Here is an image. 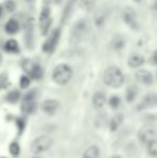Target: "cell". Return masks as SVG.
<instances>
[{
  "instance_id": "cell-18",
  "label": "cell",
  "mask_w": 157,
  "mask_h": 158,
  "mask_svg": "<svg viewBox=\"0 0 157 158\" xmlns=\"http://www.w3.org/2000/svg\"><path fill=\"white\" fill-rule=\"evenodd\" d=\"M6 31L10 35H14L19 31V23H17L15 19H10L8 23L6 24V27H4Z\"/></svg>"
},
{
  "instance_id": "cell-27",
  "label": "cell",
  "mask_w": 157,
  "mask_h": 158,
  "mask_svg": "<svg viewBox=\"0 0 157 158\" xmlns=\"http://www.w3.org/2000/svg\"><path fill=\"white\" fill-rule=\"evenodd\" d=\"M25 125H26V123L23 118H17L16 119V126H17V128H19V135L24 131V129H25Z\"/></svg>"
},
{
  "instance_id": "cell-2",
  "label": "cell",
  "mask_w": 157,
  "mask_h": 158,
  "mask_svg": "<svg viewBox=\"0 0 157 158\" xmlns=\"http://www.w3.org/2000/svg\"><path fill=\"white\" fill-rule=\"evenodd\" d=\"M73 74L72 68L67 64H59L53 70V81L58 85H67Z\"/></svg>"
},
{
  "instance_id": "cell-24",
  "label": "cell",
  "mask_w": 157,
  "mask_h": 158,
  "mask_svg": "<svg viewBox=\"0 0 157 158\" xmlns=\"http://www.w3.org/2000/svg\"><path fill=\"white\" fill-rule=\"evenodd\" d=\"M9 151H10L12 156H19V152H21V148H19L17 142H12L10 144V146H9Z\"/></svg>"
},
{
  "instance_id": "cell-26",
  "label": "cell",
  "mask_w": 157,
  "mask_h": 158,
  "mask_svg": "<svg viewBox=\"0 0 157 158\" xmlns=\"http://www.w3.org/2000/svg\"><path fill=\"white\" fill-rule=\"evenodd\" d=\"M29 85H30L29 77H27V75H22L21 80H19V86H21V88L26 89V88L29 87Z\"/></svg>"
},
{
  "instance_id": "cell-30",
  "label": "cell",
  "mask_w": 157,
  "mask_h": 158,
  "mask_svg": "<svg viewBox=\"0 0 157 158\" xmlns=\"http://www.w3.org/2000/svg\"><path fill=\"white\" fill-rule=\"evenodd\" d=\"M134 2H136V3H140V2H142L143 0H134Z\"/></svg>"
},
{
  "instance_id": "cell-25",
  "label": "cell",
  "mask_w": 157,
  "mask_h": 158,
  "mask_svg": "<svg viewBox=\"0 0 157 158\" xmlns=\"http://www.w3.org/2000/svg\"><path fill=\"white\" fill-rule=\"evenodd\" d=\"M121 104V98L118 96H112L109 100V106H111L112 109H118Z\"/></svg>"
},
{
  "instance_id": "cell-3",
  "label": "cell",
  "mask_w": 157,
  "mask_h": 158,
  "mask_svg": "<svg viewBox=\"0 0 157 158\" xmlns=\"http://www.w3.org/2000/svg\"><path fill=\"white\" fill-rule=\"evenodd\" d=\"M88 28H89V25H88V22L86 19H80L79 22H76L73 27H72L70 42L72 44L80 43L85 38V35H87Z\"/></svg>"
},
{
  "instance_id": "cell-29",
  "label": "cell",
  "mask_w": 157,
  "mask_h": 158,
  "mask_svg": "<svg viewBox=\"0 0 157 158\" xmlns=\"http://www.w3.org/2000/svg\"><path fill=\"white\" fill-rule=\"evenodd\" d=\"M152 64H157V51H155L153 54V56H152Z\"/></svg>"
},
{
  "instance_id": "cell-16",
  "label": "cell",
  "mask_w": 157,
  "mask_h": 158,
  "mask_svg": "<svg viewBox=\"0 0 157 158\" xmlns=\"http://www.w3.org/2000/svg\"><path fill=\"white\" fill-rule=\"evenodd\" d=\"M28 74H29L34 80H40L42 77H43V70H42V68L39 66V64H34L31 67V69L29 70V72H28Z\"/></svg>"
},
{
  "instance_id": "cell-12",
  "label": "cell",
  "mask_w": 157,
  "mask_h": 158,
  "mask_svg": "<svg viewBox=\"0 0 157 158\" xmlns=\"http://www.w3.org/2000/svg\"><path fill=\"white\" fill-rule=\"evenodd\" d=\"M153 106H157V94H149L142 99L141 103L138 106V110L141 111Z\"/></svg>"
},
{
  "instance_id": "cell-1",
  "label": "cell",
  "mask_w": 157,
  "mask_h": 158,
  "mask_svg": "<svg viewBox=\"0 0 157 158\" xmlns=\"http://www.w3.org/2000/svg\"><path fill=\"white\" fill-rule=\"evenodd\" d=\"M103 82L105 85L113 88H118L125 82V75L123 71L115 66H111L108 69H105L103 73Z\"/></svg>"
},
{
  "instance_id": "cell-21",
  "label": "cell",
  "mask_w": 157,
  "mask_h": 158,
  "mask_svg": "<svg viewBox=\"0 0 157 158\" xmlns=\"http://www.w3.org/2000/svg\"><path fill=\"white\" fill-rule=\"evenodd\" d=\"M95 3H96V0H81L80 1V6L83 10L92 11L95 6Z\"/></svg>"
},
{
  "instance_id": "cell-22",
  "label": "cell",
  "mask_w": 157,
  "mask_h": 158,
  "mask_svg": "<svg viewBox=\"0 0 157 158\" xmlns=\"http://www.w3.org/2000/svg\"><path fill=\"white\" fill-rule=\"evenodd\" d=\"M19 98H21V93L19 90H12L6 95V101L10 102V103H15Z\"/></svg>"
},
{
  "instance_id": "cell-7",
  "label": "cell",
  "mask_w": 157,
  "mask_h": 158,
  "mask_svg": "<svg viewBox=\"0 0 157 158\" xmlns=\"http://www.w3.org/2000/svg\"><path fill=\"white\" fill-rule=\"evenodd\" d=\"M59 38H60V30L56 29L52 35L48 37V39L44 42L43 46H42V50L45 53H48V54H52L53 52L56 48L57 44H58Z\"/></svg>"
},
{
  "instance_id": "cell-31",
  "label": "cell",
  "mask_w": 157,
  "mask_h": 158,
  "mask_svg": "<svg viewBox=\"0 0 157 158\" xmlns=\"http://www.w3.org/2000/svg\"><path fill=\"white\" fill-rule=\"evenodd\" d=\"M111 158H122V157L119 156V155H114V156H112Z\"/></svg>"
},
{
  "instance_id": "cell-17",
  "label": "cell",
  "mask_w": 157,
  "mask_h": 158,
  "mask_svg": "<svg viewBox=\"0 0 157 158\" xmlns=\"http://www.w3.org/2000/svg\"><path fill=\"white\" fill-rule=\"evenodd\" d=\"M99 155H100V151L98 146L92 145L84 152L83 158H99Z\"/></svg>"
},
{
  "instance_id": "cell-34",
  "label": "cell",
  "mask_w": 157,
  "mask_h": 158,
  "mask_svg": "<svg viewBox=\"0 0 157 158\" xmlns=\"http://www.w3.org/2000/svg\"><path fill=\"white\" fill-rule=\"evenodd\" d=\"M0 88H1V84H0Z\"/></svg>"
},
{
  "instance_id": "cell-8",
  "label": "cell",
  "mask_w": 157,
  "mask_h": 158,
  "mask_svg": "<svg viewBox=\"0 0 157 158\" xmlns=\"http://www.w3.org/2000/svg\"><path fill=\"white\" fill-rule=\"evenodd\" d=\"M123 19L126 23V25L129 28H131V29H134V30L139 29V24H138V21H137V14L134 9H131V8L126 9L123 12Z\"/></svg>"
},
{
  "instance_id": "cell-33",
  "label": "cell",
  "mask_w": 157,
  "mask_h": 158,
  "mask_svg": "<svg viewBox=\"0 0 157 158\" xmlns=\"http://www.w3.org/2000/svg\"><path fill=\"white\" fill-rule=\"evenodd\" d=\"M34 158H40V157H34Z\"/></svg>"
},
{
  "instance_id": "cell-6",
  "label": "cell",
  "mask_w": 157,
  "mask_h": 158,
  "mask_svg": "<svg viewBox=\"0 0 157 158\" xmlns=\"http://www.w3.org/2000/svg\"><path fill=\"white\" fill-rule=\"evenodd\" d=\"M37 110V102H36V92L27 93L24 97L23 103H22V111L25 114H32Z\"/></svg>"
},
{
  "instance_id": "cell-15",
  "label": "cell",
  "mask_w": 157,
  "mask_h": 158,
  "mask_svg": "<svg viewBox=\"0 0 157 158\" xmlns=\"http://www.w3.org/2000/svg\"><path fill=\"white\" fill-rule=\"evenodd\" d=\"M123 122H124V114H122V113L115 114L111 118V121H110L109 124L110 131H116L119 128V126L123 124Z\"/></svg>"
},
{
  "instance_id": "cell-5",
  "label": "cell",
  "mask_w": 157,
  "mask_h": 158,
  "mask_svg": "<svg viewBox=\"0 0 157 158\" xmlns=\"http://www.w3.org/2000/svg\"><path fill=\"white\" fill-rule=\"evenodd\" d=\"M157 138V130L153 126H143L138 131V139L141 143L149 144L152 141L156 140Z\"/></svg>"
},
{
  "instance_id": "cell-28",
  "label": "cell",
  "mask_w": 157,
  "mask_h": 158,
  "mask_svg": "<svg viewBox=\"0 0 157 158\" xmlns=\"http://www.w3.org/2000/svg\"><path fill=\"white\" fill-rule=\"evenodd\" d=\"M4 8H6V10L9 11V12H13L15 9V3L12 0H9V1H6V3H4Z\"/></svg>"
},
{
  "instance_id": "cell-9",
  "label": "cell",
  "mask_w": 157,
  "mask_h": 158,
  "mask_svg": "<svg viewBox=\"0 0 157 158\" xmlns=\"http://www.w3.org/2000/svg\"><path fill=\"white\" fill-rule=\"evenodd\" d=\"M51 23H52V21H51V17H50V9L48 8L42 9L41 13H40V27H41V32L43 35H48Z\"/></svg>"
},
{
  "instance_id": "cell-11",
  "label": "cell",
  "mask_w": 157,
  "mask_h": 158,
  "mask_svg": "<svg viewBox=\"0 0 157 158\" xmlns=\"http://www.w3.org/2000/svg\"><path fill=\"white\" fill-rule=\"evenodd\" d=\"M136 80L139 83L143 85H151L153 84V75L150 71L147 70H138L134 74Z\"/></svg>"
},
{
  "instance_id": "cell-23",
  "label": "cell",
  "mask_w": 157,
  "mask_h": 158,
  "mask_svg": "<svg viewBox=\"0 0 157 158\" xmlns=\"http://www.w3.org/2000/svg\"><path fill=\"white\" fill-rule=\"evenodd\" d=\"M147 152L152 157H157V140H154L147 144Z\"/></svg>"
},
{
  "instance_id": "cell-32",
  "label": "cell",
  "mask_w": 157,
  "mask_h": 158,
  "mask_svg": "<svg viewBox=\"0 0 157 158\" xmlns=\"http://www.w3.org/2000/svg\"><path fill=\"white\" fill-rule=\"evenodd\" d=\"M1 13H2V8H1V6H0V15H1Z\"/></svg>"
},
{
  "instance_id": "cell-4",
  "label": "cell",
  "mask_w": 157,
  "mask_h": 158,
  "mask_svg": "<svg viewBox=\"0 0 157 158\" xmlns=\"http://www.w3.org/2000/svg\"><path fill=\"white\" fill-rule=\"evenodd\" d=\"M53 145V139L50 135H40L36 138L30 144V152L32 154L39 155L41 153L46 152Z\"/></svg>"
},
{
  "instance_id": "cell-35",
  "label": "cell",
  "mask_w": 157,
  "mask_h": 158,
  "mask_svg": "<svg viewBox=\"0 0 157 158\" xmlns=\"http://www.w3.org/2000/svg\"><path fill=\"white\" fill-rule=\"evenodd\" d=\"M2 158H4V157H2Z\"/></svg>"
},
{
  "instance_id": "cell-20",
  "label": "cell",
  "mask_w": 157,
  "mask_h": 158,
  "mask_svg": "<svg viewBox=\"0 0 157 158\" xmlns=\"http://www.w3.org/2000/svg\"><path fill=\"white\" fill-rule=\"evenodd\" d=\"M137 95H138V88L136 86H129L126 90V100L127 102H132L136 99Z\"/></svg>"
},
{
  "instance_id": "cell-14",
  "label": "cell",
  "mask_w": 157,
  "mask_h": 158,
  "mask_svg": "<svg viewBox=\"0 0 157 158\" xmlns=\"http://www.w3.org/2000/svg\"><path fill=\"white\" fill-rule=\"evenodd\" d=\"M107 102L105 95L102 92H96L93 96V104L96 109H101Z\"/></svg>"
},
{
  "instance_id": "cell-19",
  "label": "cell",
  "mask_w": 157,
  "mask_h": 158,
  "mask_svg": "<svg viewBox=\"0 0 157 158\" xmlns=\"http://www.w3.org/2000/svg\"><path fill=\"white\" fill-rule=\"evenodd\" d=\"M4 48H6V51H8V52H10V53H17L19 51V43L13 39H10L6 42Z\"/></svg>"
},
{
  "instance_id": "cell-10",
  "label": "cell",
  "mask_w": 157,
  "mask_h": 158,
  "mask_svg": "<svg viewBox=\"0 0 157 158\" xmlns=\"http://www.w3.org/2000/svg\"><path fill=\"white\" fill-rule=\"evenodd\" d=\"M59 106H60V104L56 99H46L42 102L41 108L44 113L48 115H53L58 111Z\"/></svg>"
},
{
  "instance_id": "cell-13",
  "label": "cell",
  "mask_w": 157,
  "mask_h": 158,
  "mask_svg": "<svg viewBox=\"0 0 157 158\" xmlns=\"http://www.w3.org/2000/svg\"><path fill=\"white\" fill-rule=\"evenodd\" d=\"M145 59L142 55L138 54V53H132L130 56L128 57V66L130 68H139L144 64Z\"/></svg>"
}]
</instances>
